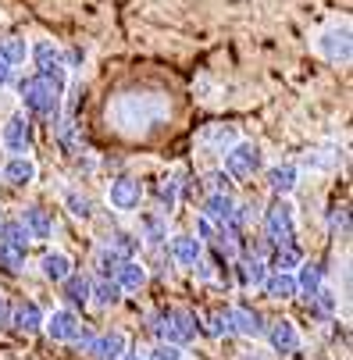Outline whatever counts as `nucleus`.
<instances>
[{
    "mask_svg": "<svg viewBox=\"0 0 353 360\" xmlns=\"http://www.w3.org/2000/svg\"><path fill=\"white\" fill-rule=\"evenodd\" d=\"M43 332L54 339V342H75L82 332V318L72 311V307H58L43 318Z\"/></svg>",
    "mask_w": 353,
    "mask_h": 360,
    "instance_id": "9",
    "label": "nucleus"
},
{
    "mask_svg": "<svg viewBox=\"0 0 353 360\" xmlns=\"http://www.w3.org/2000/svg\"><path fill=\"white\" fill-rule=\"evenodd\" d=\"M125 349H129L125 332L108 328V332H100V335H96V349H93V356H96V360H122Z\"/></svg>",
    "mask_w": 353,
    "mask_h": 360,
    "instance_id": "25",
    "label": "nucleus"
},
{
    "mask_svg": "<svg viewBox=\"0 0 353 360\" xmlns=\"http://www.w3.org/2000/svg\"><path fill=\"white\" fill-rule=\"evenodd\" d=\"M0 221H4V207H0Z\"/></svg>",
    "mask_w": 353,
    "mask_h": 360,
    "instance_id": "51",
    "label": "nucleus"
},
{
    "mask_svg": "<svg viewBox=\"0 0 353 360\" xmlns=\"http://www.w3.org/2000/svg\"><path fill=\"white\" fill-rule=\"evenodd\" d=\"M239 360H264V356H257V353H243Z\"/></svg>",
    "mask_w": 353,
    "mask_h": 360,
    "instance_id": "50",
    "label": "nucleus"
},
{
    "mask_svg": "<svg viewBox=\"0 0 353 360\" xmlns=\"http://www.w3.org/2000/svg\"><path fill=\"white\" fill-rule=\"evenodd\" d=\"M328 229H332V236H349V207L346 203H339V207H332L328 211Z\"/></svg>",
    "mask_w": 353,
    "mask_h": 360,
    "instance_id": "41",
    "label": "nucleus"
},
{
    "mask_svg": "<svg viewBox=\"0 0 353 360\" xmlns=\"http://www.w3.org/2000/svg\"><path fill=\"white\" fill-rule=\"evenodd\" d=\"M264 339H268V346H271L278 356H293L300 346H304V335H300L296 321H289V318L271 321V325L264 328Z\"/></svg>",
    "mask_w": 353,
    "mask_h": 360,
    "instance_id": "10",
    "label": "nucleus"
},
{
    "mask_svg": "<svg viewBox=\"0 0 353 360\" xmlns=\"http://www.w3.org/2000/svg\"><path fill=\"white\" fill-rule=\"evenodd\" d=\"M335 303H339L335 292L321 285V289L307 300V311H311V318H332V314H335Z\"/></svg>",
    "mask_w": 353,
    "mask_h": 360,
    "instance_id": "38",
    "label": "nucleus"
},
{
    "mask_svg": "<svg viewBox=\"0 0 353 360\" xmlns=\"http://www.w3.org/2000/svg\"><path fill=\"white\" fill-rule=\"evenodd\" d=\"M211 193H232V179L225 172H211Z\"/></svg>",
    "mask_w": 353,
    "mask_h": 360,
    "instance_id": "46",
    "label": "nucleus"
},
{
    "mask_svg": "<svg viewBox=\"0 0 353 360\" xmlns=\"http://www.w3.org/2000/svg\"><path fill=\"white\" fill-rule=\"evenodd\" d=\"M335 165H339V153L335 150H314V153H307V168L325 172V168H335Z\"/></svg>",
    "mask_w": 353,
    "mask_h": 360,
    "instance_id": "42",
    "label": "nucleus"
},
{
    "mask_svg": "<svg viewBox=\"0 0 353 360\" xmlns=\"http://www.w3.org/2000/svg\"><path fill=\"white\" fill-rule=\"evenodd\" d=\"M268 264L264 261H250V257H243V261H232L229 264V275L236 278V285L239 289H261L264 285V278H268Z\"/></svg>",
    "mask_w": 353,
    "mask_h": 360,
    "instance_id": "15",
    "label": "nucleus"
},
{
    "mask_svg": "<svg viewBox=\"0 0 353 360\" xmlns=\"http://www.w3.org/2000/svg\"><path fill=\"white\" fill-rule=\"evenodd\" d=\"M182 200V175H165L161 186H158V214L172 218V211L179 207Z\"/></svg>",
    "mask_w": 353,
    "mask_h": 360,
    "instance_id": "29",
    "label": "nucleus"
},
{
    "mask_svg": "<svg viewBox=\"0 0 353 360\" xmlns=\"http://www.w3.org/2000/svg\"><path fill=\"white\" fill-rule=\"evenodd\" d=\"M115 282H118V289L122 292H139L143 285H146V264L143 261H122V268L115 271Z\"/></svg>",
    "mask_w": 353,
    "mask_h": 360,
    "instance_id": "30",
    "label": "nucleus"
},
{
    "mask_svg": "<svg viewBox=\"0 0 353 360\" xmlns=\"http://www.w3.org/2000/svg\"><path fill=\"white\" fill-rule=\"evenodd\" d=\"M104 246H111L115 253H122L125 257V261H132V257L139 253V236H132V232H122V229H115V232H108L104 236Z\"/></svg>",
    "mask_w": 353,
    "mask_h": 360,
    "instance_id": "33",
    "label": "nucleus"
},
{
    "mask_svg": "<svg viewBox=\"0 0 353 360\" xmlns=\"http://www.w3.org/2000/svg\"><path fill=\"white\" fill-rule=\"evenodd\" d=\"M318 50H321V58H328L332 65H349V58H353V32H349V22L328 25V29L318 36Z\"/></svg>",
    "mask_w": 353,
    "mask_h": 360,
    "instance_id": "7",
    "label": "nucleus"
},
{
    "mask_svg": "<svg viewBox=\"0 0 353 360\" xmlns=\"http://www.w3.org/2000/svg\"><path fill=\"white\" fill-rule=\"evenodd\" d=\"M136 236H139V243H146V246H165V243H168V218H165V214H143Z\"/></svg>",
    "mask_w": 353,
    "mask_h": 360,
    "instance_id": "27",
    "label": "nucleus"
},
{
    "mask_svg": "<svg viewBox=\"0 0 353 360\" xmlns=\"http://www.w3.org/2000/svg\"><path fill=\"white\" fill-rule=\"evenodd\" d=\"M172 261L179 268H193L200 257H204V243H200L196 236H172Z\"/></svg>",
    "mask_w": 353,
    "mask_h": 360,
    "instance_id": "22",
    "label": "nucleus"
},
{
    "mask_svg": "<svg viewBox=\"0 0 353 360\" xmlns=\"http://www.w3.org/2000/svg\"><path fill=\"white\" fill-rule=\"evenodd\" d=\"M29 58H32V65H36V75H43V79H50V82H58V86L65 89V82H68L65 50H61L54 39H36V43L29 46Z\"/></svg>",
    "mask_w": 353,
    "mask_h": 360,
    "instance_id": "6",
    "label": "nucleus"
},
{
    "mask_svg": "<svg viewBox=\"0 0 353 360\" xmlns=\"http://www.w3.org/2000/svg\"><path fill=\"white\" fill-rule=\"evenodd\" d=\"M89 285H93V278L86 275V271H72L65 282H61V296H65V303L72 307H82V303H89Z\"/></svg>",
    "mask_w": 353,
    "mask_h": 360,
    "instance_id": "26",
    "label": "nucleus"
},
{
    "mask_svg": "<svg viewBox=\"0 0 353 360\" xmlns=\"http://www.w3.org/2000/svg\"><path fill=\"white\" fill-rule=\"evenodd\" d=\"M261 225H264V239L271 246L296 243V207H293L285 196H275L271 207L261 211Z\"/></svg>",
    "mask_w": 353,
    "mask_h": 360,
    "instance_id": "5",
    "label": "nucleus"
},
{
    "mask_svg": "<svg viewBox=\"0 0 353 360\" xmlns=\"http://www.w3.org/2000/svg\"><path fill=\"white\" fill-rule=\"evenodd\" d=\"M122 360H146V349H125Z\"/></svg>",
    "mask_w": 353,
    "mask_h": 360,
    "instance_id": "49",
    "label": "nucleus"
},
{
    "mask_svg": "<svg viewBox=\"0 0 353 360\" xmlns=\"http://www.w3.org/2000/svg\"><path fill=\"white\" fill-rule=\"evenodd\" d=\"M293 278H296V296L307 303V300L325 285V268H321L318 261H304V264L293 271Z\"/></svg>",
    "mask_w": 353,
    "mask_h": 360,
    "instance_id": "17",
    "label": "nucleus"
},
{
    "mask_svg": "<svg viewBox=\"0 0 353 360\" xmlns=\"http://www.w3.org/2000/svg\"><path fill=\"white\" fill-rule=\"evenodd\" d=\"M0 139H4V146L11 153H29L32 150V118L29 115H11L4 122V132H0Z\"/></svg>",
    "mask_w": 353,
    "mask_h": 360,
    "instance_id": "12",
    "label": "nucleus"
},
{
    "mask_svg": "<svg viewBox=\"0 0 353 360\" xmlns=\"http://www.w3.org/2000/svg\"><path fill=\"white\" fill-rule=\"evenodd\" d=\"M65 207H68V214L79 218V221H89V218H93V200H89L86 193H79V189H68V193H65Z\"/></svg>",
    "mask_w": 353,
    "mask_h": 360,
    "instance_id": "39",
    "label": "nucleus"
},
{
    "mask_svg": "<svg viewBox=\"0 0 353 360\" xmlns=\"http://www.w3.org/2000/svg\"><path fill=\"white\" fill-rule=\"evenodd\" d=\"M89 303L96 307V311H115V307L122 303V289L115 278H93L89 285Z\"/></svg>",
    "mask_w": 353,
    "mask_h": 360,
    "instance_id": "23",
    "label": "nucleus"
},
{
    "mask_svg": "<svg viewBox=\"0 0 353 360\" xmlns=\"http://www.w3.org/2000/svg\"><path fill=\"white\" fill-rule=\"evenodd\" d=\"M72 271H75L72 257H68V253H61V250H46V253L39 257V275H43L46 282L61 285V282H65Z\"/></svg>",
    "mask_w": 353,
    "mask_h": 360,
    "instance_id": "19",
    "label": "nucleus"
},
{
    "mask_svg": "<svg viewBox=\"0 0 353 360\" xmlns=\"http://www.w3.org/2000/svg\"><path fill=\"white\" fill-rule=\"evenodd\" d=\"M232 211H236L232 193H207V196H204V203H200V218L214 221L218 229H222V225H229Z\"/></svg>",
    "mask_w": 353,
    "mask_h": 360,
    "instance_id": "18",
    "label": "nucleus"
},
{
    "mask_svg": "<svg viewBox=\"0 0 353 360\" xmlns=\"http://www.w3.org/2000/svg\"><path fill=\"white\" fill-rule=\"evenodd\" d=\"M300 264H304V253H300L296 243L271 246V253H268V268H271V271H296Z\"/></svg>",
    "mask_w": 353,
    "mask_h": 360,
    "instance_id": "31",
    "label": "nucleus"
},
{
    "mask_svg": "<svg viewBox=\"0 0 353 360\" xmlns=\"http://www.w3.org/2000/svg\"><path fill=\"white\" fill-rule=\"evenodd\" d=\"M0 243H8V246H22V250H29V232H25V225L18 221V218H4L0 221Z\"/></svg>",
    "mask_w": 353,
    "mask_h": 360,
    "instance_id": "37",
    "label": "nucleus"
},
{
    "mask_svg": "<svg viewBox=\"0 0 353 360\" xmlns=\"http://www.w3.org/2000/svg\"><path fill=\"white\" fill-rule=\"evenodd\" d=\"M122 261H125L122 253H115L111 246H100V250H96V261H93L96 278H115V271L122 268Z\"/></svg>",
    "mask_w": 353,
    "mask_h": 360,
    "instance_id": "36",
    "label": "nucleus"
},
{
    "mask_svg": "<svg viewBox=\"0 0 353 360\" xmlns=\"http://www.w3.org/2000/svg\"><path fill=\"white\" fill-rule=\"evenodd\" d=\"M96 335H100V332H93V328H86V325H82V332H79V339H75L72 346H75L79 353L93 356V349H96Z\"/></svg>",
    "mask_w": 353,
    "mask_h": 360,
    "instance_id": "43",
    "label": "nucleus"
},
{
    "mask_svg": "<svg viewBox=\"0 0 353 360\" xmlns=\"http://www.w3.org/2000/svg\"><path fill=\"white\" fill-rule=\"evenodd\" d=\"M200 332H207L211 339H229V335H236V332H232L229 307H218V311H211L207 318H200Z\"/></svg>",
    "mask_w": 353,
    "mask_h": 360,
    "instance_id": "32",
    "label": "nucleus"
},
{
    "mask_svg": "<svg viewBox=\"0 0 353 360\" xmlns=\"http://www.w3.org/2000/svg\"><path fill=\"white\" fill-rule=\"evenodd\" d=\"M108 203H111L118 214L139 211V203H143V182H139L136 175H118V179H111V186H108Z\"/></svg>",
    "mask_w": 353,
    "mask_h": 360,
    "instance_id": "8",
    "label": "nucleus"
},
{
    "mask_svg": "<svg viewBox=\"0 0 353 360\" xmlns=\"http://www.w3.org/2000/svg\"><path fill=\"white\" fill-rule=\"evenodd\" d=\"M11 311H15V303L0 292V332H8L11 328Z\"/></svg>",
    "mask_w": 353,
    "mask_h": 360,
    "instance_id": "45",
    "label": "nucleus"
},
{
    "mask_svg": "<svg viewBox=\"0 0 353 360\" xmlns=\"http://www.w3.org/2000/svg\"><path fill=\"white\" fill-rule=\"evenodd\" d=\"M15 89H18V100H22V108H25L29 118H39V122H50V125L61 118L65 89H61L58 82H50V79H43V75L32 72V75L18 79Z\"/></svg>",
    "mask_w": 353,
    "mask_h": 360,
    "instance_id": "2",
    "label": "nucleus"
},
{
    "mask_svg": "<svg viewBox=\"0 0 353 360\" xmlns=\"http://www.w3.org/2000/svg\"><path fill=\"white\" fill-rule=\"evenodd\" d=\"M264 182L275 196H289L300 186V168L296 165H271V168H264Z\"/></svg>",
    "mask_w": 353,
    "mask_h": 360,
    "instance_id": "21",
    "label": "nucleus"
},
{
    "mask_svg": "<svg viewBox=\"0 0 353 360\" xmlns=\"http://www.w3.org/2000/svg\"><path fill=\"white\" fill-rule=\"evenodd\" d=\"M25 261H29V250L0 243V268H4L8 275H22L25 271Z\"/></svg>",
    "mask_w": 353,
    "mask_h": 360,
    "instance_id": "35",
    "label": "nucleus"
},
{
    "mask_svg": "<svg viewBox=\"0 0 353 360\" xmlns=\"http://www.w3.org/2000/svg\"><path fill=\"white\" fill-rule=\"evenodd\" d=\"M168 96L161 93H125L115 100L111 108V122L115 129L129 132V136H139V132H150L158 129L165 118H168Z\"/></svg>",
    "mask_w": 353,
    "mask_h": 360,
    "instance_id": "1",
    "label": "nucleus"
},
{
    "mask_svg": "<svg viewBox=\"0 0 353 360\" xmlns=\"http://www.w3.org/2000/svg\"><path fill=\"white\" fill-rule=\"evenodd\" d=\"M150 332H158L161 342H175V346H189L196 335H200V314L186 311V307H172V311H161L154 328Z\"/></svg>",
    "mask_w": 353,
    "mask_h": 360,
    "instance_id": "3",
    "label": "nucleus"
},
{
    "mask_svg": "<svg viewBox=\"0 0 353 360\" xmlns=\"http://www.w3.org/2000/svg\"><path fill=\"white\" fill-rule=\"evenodd\" d=\"M43 318H46V311L36 300H22L11 311V328L18 335H36V332H43Z\"/></svg>",
    "mask_w": 353,
    "mask_h": 360,
    "instance_id": "14",
    "label": "nucleus"
},
{
    "mask_svg": "<svg viewBox=\"0 0 353 360\" xmlns=\"http://www.w3.org/2000/svg\"><path fill=\"white\" fill-rule=\"evenodd\" d=\"M15 82V68L4 61V58H0V89H4V86H11Z\"/></svg>",
    "mask_w": 353,
    "mask_h": 360,
    "instance_id": "48",
    "label": "nucleus"
},
{
    "mask_svg": "<svg viewBox=\"0 0 353 360\" xmlns=\"http://www.w3.org/2000/svg\"><path fill=\"white\" fill-rule=\"evenodd\" d=\"M146 360H186V353H182V346H175V342H154L146 349Z\"/></svg>",
    "mask_w": 353,
    "mask_h": 360,
    "instance_id": "40",
    "label": "nucleus"
},
{
    "mask_svg": "<svg viewBox=\"0 0 353 360\" xmlns=\"http://www.w3.org/2000/svg\"><path fill=\"white\" fill-rule=\"evenodd\" d=\"M0 58H4L11 68H22L29 61V43L22 36H8V39H0Z\"/></svg>",
    "mask_w": 353,
    "mask_h": 360,
    "instance_id": "34",
    "label": "nucleus"
},
{
    "mask_svg": "<svg viewBox=\"0 0 353 360\" xmlns=\"http://www.w3.org/2000/svg\"><path fill=\"white\" fill-rule=\"evenodd\" d=\"M50 129H54V143H58V146L68 153V158H79V153H82V136H79V125H75L72 118H58Z\"/></svg>",
    "mask_w": 353,
    "mask_h": 360,
    "instance_id": "28",
    "label": "nucleus"
},
{
    "mask_svg": "<svg viewBox=\"0 0 353 360\" xmlns=\"http://www.w3.org/2000/svg\"><path fill=\"white\" fill-rule=\"evenodd\" d=\"M86 61V54H82V50H65V68L72 72V68H79Z\"/></svg>",
    "mask_w": 353,
    "mask_h": 360,
    "instance_id": "47",
    "label": "nucleus"
},
{
    "mask_svg": "<svg viewBox=\"0 0 353 360\" xmlns=\"http://www.w3.org/2000/svg\"><path fill=\"white\" fill-rule=\"evenodd\" d=\"M261 292H264L268 300H278V303L296 300V278H293V271H268Z\"/></svg>",
    "mask_w": 353,
    "mask_h": 360,
    "instance_id": "24",
    "label": "nucleus"
},
{
    "mask_svg": "<svg viewBox=\"0 0 353 360\" xmlns=\"http://www.w3.org/2000/svg\"><path fill=\"white\" fill-rule=\"evenodd\" d=\"M222 158H225V175H229V179H239V182H246V179H254V175L264 172V150H261V143H254V139L232 143Z\"/></svg>",
    "mask_w": 353,
    "mask_h": 360,
    "instance_id": "4",
    "label": "nucleus"
},
{
    "mask_svg": "<svg viewBox=\"0 0 353 360\" xmlns=\"http://www.w3.org/2000/svg\"><path fill=\"white\" fill-rule=\"evenodd\" d=\"M18 221L25 225L29 239H36V243H46L50 236H54V218H50V211H43L39 203H29V207H22Z\"/></svg>",
    "mask_w": 353,
    "mask_h": 360,
    "instance_id": "16",
    "label": "nucleus"
},
{
    "mask_svg": "<svg viewBox=\"0 0 353 360\" xmlns=\"http://www.w3.org/2000/svg\"><path fill=\"white\" fill-rule=\"evenodd\" d=\"M200 243H211L214 236H218V225L214 221H207V218H196V232H193Z\"/></svg>",
    "mask_w": 353,
    "mask_h": 360,
    "instance_id": "44",
    "label": "nucleus"
},
{
    "mask_svg": "<svg viewBox=\"0 0 353 360\" xmlns=\"http://www.w3.org/2000/svg\"><path fill=\"white\" fill-rule=\"evenodd\" d=\"M229 314H232V332H236V335H243V339H261V335H264V328H268L264 314H261V311H254V307H246V303L229 307Z\"/></svg>",
    "mask_w": 353,
    "mask_h": 360,
    "instance_id": "13",
    "label": "nucleus"
},
{
    "mask_svg": "<svg viewBox=\"0 0 353 360\" xmlns=\"http://www.w3.org/2000/svg\"><path fill=\"white\" fill-rule=\"evenodd\" d=\"M36 175H39V168H36V161L29 158V153H11V158L0 165V179H4L8 186H15V189L32 186Z\"/></svg>",
    "mask_w": 353,
    "mask_h": 360,
    "instance_id": "11",
    "label": "nucleus"
},
{
    "mask_svg": "<svg viewBox=\"0 0 353 360\" xmlns=\"http://www.w3.org/2000/svg\"><path fill=\"white\" fill-rule=\"evenodd\" d=\"M196 143H200V150H207V153H225L232 143H239V136H236V125H207L204 132L196 136Z\"/></svg>",
    "mask_w": 353,
    "mask_h": 360,
    "instance_id": "20",
    "label": "nucleus"
}]
</instances>
